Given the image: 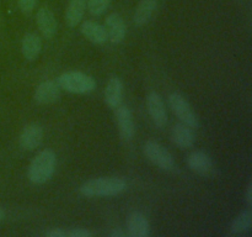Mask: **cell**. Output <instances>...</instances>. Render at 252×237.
I'll list each match as a JSON object with an SVG mask.
<instances>
[{"mask_svg": "<svg viewBox=\"0 0 252 237\" xmlns=\"http://www.w3.org/2000/svg\"><path fill=\"white\" fill-rule=\"evenodd\" d=\"M61 94L62 89L57 80L49 79V80H44L37 85V88L34 89L33 99L39 105H48V104H53L59 100Z\"/></svg>", "mask_w": 252, "mask_h": 237, "instance_id": "7", "label": "cell"}, {"mask_svg": "<svg viewBox=\"0 0 252 237\" xmlns=\"http://www.w3.org/2000/svg\"><path fill=\"white\" fill-rule=\"evenodd\" d=\"M38 0H17V6L24 15H30L36 9Z\"/></svg>", "mask_w": 252, "mask_h": 237, "instance_id": "22", "label": "cell"}, {"mask_svg": "<svg viewBox=\"0 0 252 237\" xmlns=\"http://www.w3.org/2000/svg\"><path fill=\"white\" fill-rule=\"evenodd\" d=\"M143 153L149 162L162 170H172L175 168V159L171 153L161 143L154 140H148L143 146Z\"/></svg>", "mask_w": 252, "mask_h": 237, "instance_id": "4", "label": "cell"}, {"mask_svg": "<svg viewBox=\"0 0 252 237\" xmlns=\"http://www.w3.org/2000/svg\"><path fill=\"white\" fill-rule=\"evenodd\" d=\"M4 219H5V211L0 207V221H2Z\"/></svg>", "mask_w": 252, "mask_h": 237, "instance_id": "27", "label": "cell"}, {"mask_svg": "<svg viewBox=\"0 0 252 237\" xmlns=\"http://www.w3.org/2000/svg\"><path fill=\"white\" fill-rule=\"evenodd\" d=\"M112 0H86V9L93 16H101L107 11Z\"/></svg>", "mask_w": 252, "mask_h": 237, "instance_id": "21", "label": "cell"}, {"mask_svg": "<svg viewBox=\"0 0 252 237\" xmlns=\"http://www.w3.org/2000/svg\"><path fill=\"white\" fill-rule=\"evenodd\" d=\"M43 127L39 123L32 122L25 126L20 133L19 142L24 150L33 151L41 146L43 141Z\"/></svg>", "mask_w": 252, "mask_h": 237, "instance_id": "9", "label": "cell"}, {"mask_svg": "<svg viewBox=\"0 0 252 237\" xmlns=\"http://www.w3.org/2000/svg\"><path fill=\"white\" fill-rule=\"evenodd\" d=\"M169 105L172 113L177 116L181 122L191 126L192 128H197L199 126V120L197 114L194 113L191 104L187 101L184 95L179 93H172L169 95Z\"/></svg>", "mask_w": 252, "mask_h": 237, "instance_id": "5", "label": "cell"}, {"mask_svg": "<svg viewBox=\"0 0 252 237\" xmlns=\"http://www.w3.org/2000/svg\"><path fill=\"white\" fill-rule=\"evenodd\" d=\"M246 202H248L249 206H251L252 204V185L249 184L248 190H246Z\"/></svg>", "mask_w": 252, "mask_h": 237, "instance_id": "26", "label": "cell"}, {"mask_svg": "<svg viewBox=\"0 0 252 237\" xmlns=\"http://www.w3.org/2000/svg\"><path fill=\"white\" fill-rule=\"evenodd\" d=\"M57 167V156L52 150H43L37 153L27 170V178L33 184H44L53 177Z\"/></svg>", "mask_w": 252, "mask_h": 237, "instance_id": "2", "label": "cell"}, {"mask_svg": "<svg viewBox=\"0 0 252 237\" xmlns=\"http://www.w3.org/2000/svg\"><path fill=\"white\" fill-rule=\"evenodd\" d=\"M157 9L158 0H140L133 15V22L135 26H144L148 24Z\"/></svg>", "mask_w": 252, "mask_h": 237, "instance_id": "18", "label": "cell"}, {"mask_svg": "<svg viewBox=\"0 0 252 237\" xmlns=\"http://www.w3.org/2000/svg\"><path fill=\"white\" fill-rule=\"evenodd\" d=\"M115 116L116 121H117L118 131H120V136L123 141H129L134 136L135 128L134 122H133V115L132 111L129 110L127 105H122L115 109Z\"/></svg>", "mask_w": 252, "mask_h": 237, "instance_id": "11", "label": "cell"}, {"mask_svg": "<svg viewBox=\"0 0 252 237\" xmlns=\"http://www.w3.org/2000/svg\"><path fill=\"white\" fill-rule=\"evenodd\" d=\"M80 31L86 40L95 44H103L108 41L105 26L94 20L84 21L80 26Z\"/></svg>", "mask_w": 252, "mask_h": 237, "instance_id": "15", "label": "cell"}, {"mask_svg": "<svg viewBox=\"0 0 252 237\" xmlns=\"http://www.w3.org/2000/svg\"><path fill=\"white\" fill-rule=\"evenodd\" d=\"M194 128L186 125L184 122H179L174 125L171 130V141L175 146H177L181 150H187L194 145L196 141V133Z\"/></svg>", "mask_w": 252, "mask_h": 237, "instance_id": "12", "label": "cell"}, {"mask_svg": "<svg viewBox=\"0 0 252 237\" xmlns=\"http://www.w3.org/2000/svg\"><path fill=\"white\" fill-rule=\"evenodd\" d=\"M93 234L89 230L83 229V227H76V229L70 230L66 232V237H91Z\"/></svg>", "mask_w": 252, "mask_h": 237, "instance_id": "23", "label": "cell"}, {"mask_svg": "<svg viewBox=\"0 0 252 237\" xmlns=\"http://www.w3.org/2000/svg\"><path fill=\"white\" fill-rule=\"evenodd\" d=\"M147 109L153 122L158 127H165L167 125V111L161 95L157 91H152L147 96Z\"/></svg>", "mask_w": 252, "mask_h": 237, "instance_id": "6", "label": "cell"}, {"mask_svg": "<svg viewBox=\"0 0 252 237\" xmlns=\"http://www.w3.org/2000/svg\"><path fill=\"white\" fill-rule=\"evenodd\" d=\"M127 236L149 237L150 224L147 216L142 212H132L127 219Z\"/></svg>", "mask_w": 252, "mask_h": 237, "instance_id": "14", "label": "cell"}, {"mask_svg": "<svg viewBox=\"0 0 252 237\" xmlns=\"http://www.w3.org/2000/svg\"><path fill=\"white\" fill-rule=\"evenodd\" d=\"M127 189V182L121 177H100L86 180L79 192L86 198H107L122 194Z\"/></svg>", "mask_w": 252, "mask_h": 237, "instance_id": "1", "label": "cell"}, {"mask_svg": "<svg viewBox=\"0 0 252 237\" xmlns=\"http://www.w3.org/2000/svg\"><path fill=\"white\" fill-rule=\"evenodd\" d=\"M86 10V0H69L65 10V22L69 27H75L83 20Z\"/></svg>", "mask_w": 252, "mask_h": 237, "instance_id": "19", "label": "cell"}, {"mask_svg": "<svg viewBox=\"0 0 252 237\" xmlns=\"http://www.w3.org/2000/svg\"><path fill=\"white\" fill-rule=\"evenodd\" d=\"M57 83L62 90L73 94H88L96 89V81L89 74L79 71H68L58 77Z\"/></svg>", "mask_w": 252, "mask_h": 237, "instance_id": "3", "label": "cell"}, {"mask_svg": "<svg viewBox=\"0 0 252 237\" xmlns=\"http://www.w3.org/2000/svg\"><path fill=\"white\" fill-rule=\"evenodd\" d=\"M42 51L41 37L33 32H29L24 36L21 42L22 56L27 61H36Z\"/></svg>", "mask_w": 252, "mask_h": 237, "instance_id": "16", "label": "cell"}, {"mask_svg": "<svg viewBox=\"0 0 252 237\" xmlns=\"http://www.w3.org/2000/svg\"><path fill=\"white\" fill-rule=\"evenodd\" d=\"M187 164H189V169L202 177H213L214 172H216L213 160L203 151H193L192 153H189V158H187Z\"/></svg>", "mask_w": 252, "mask_h": 237, "instance_id": "8", "label": "cell"}, {"mask_svg": "<svg viewBox=\"0 0 252 237\" xmlns=\"http://www.w3.org/2000/svg\"><path fill=\"white\" fill-rule=\"evenodd\" d=\"M0 20H1V12H0Z\"/></svg>", "mask_w": 252, "mask_h": 237, "instance_id": "28", "label": "cell"}, {"mask_svg": "<svg viewBox=\"0 0 252 237\" xmlns=\"http://www.w3.org/2000/svg\"><path fill=\"white\" fill-rule=\"evenodd\" d=\"M36 24L41 34L46 39H52L58 29V22L52 10L47 6L39 7L36 14Z\"/></svg>", "mask_w": 252, "mask_h": 237, "instance_id": "13", "label": "cell"}, {"mask_svg": "<svg viewBox=\"0 0 252 237\" xmlns=\"http://www.w3.org/2000/svg\"><path fill=\"white\" fill-rule=\"evenodd\" d=\"M47 237H66V231L62 229H52L46 232Z\"/></svg>", "mask_w": 252, "mask_h": 237, "instance_id": "24", "label": "cell"}, {"mask_svg": "<svg viewBox=\"0 0 252 237\" xmlns=\"http://www.w3.org/2000/svg\"><path fill=\"white\" fill-rule=\"evenodd\" d=\"M123 98V83L118 77H112L107 81L105 88V103L108 108L115 110L117 106L122 104Z\"/></svg>", "mask_w": 252, "mask_h": 237, "instance_id": "17", "label": "cell"}, {"mask_svg": "<svg viewBox=\"0 0 252 237\" xmlns=\"http://www.w3.org/2000/svg\"><path fill=\"white\" fill-rule=\"evenodd\" d=\"M103 26H105L106 32H107L108 41L115 44L121 43L125 40L126 35H127V25H126L123 17L117 12H112V14L107 15Z\"/></svg>", "mask_w": 252, "mask_h": 237, "instance_id": "10", "label": "cell"}, {"mask_svg": "<svg viewBox=\"0 0 252 237\" xmlns=\"http://www.w3.org/2000/svg\"><path fill=\"white\" fill-rule=\"evenodd\" d=\"M252 222V215L250 211H243L241 214H239L238 216L234 219V221L231 222L230 230L233 234L240 235L244 232L248 231L251 227Z\"/></svg>", "mask_w": 252, "mask_h": 237, "instance_id": "20", "label": "cell"}, {"mask_svg": "<svg viewBox=\"0 0 252 237\" xmlns=\"http://www.w3.org/2000/svg\"><path fill=\"white\" fill-rule=\"evenodd\" d=\"M111 237H126L127 236V232H125V230H122L121 227H117V229L113 230L110 234Z\"/></svg>", "mask_w": 252, "mask_h": 237, "instance_id": "25", "label": "cell"}]
</instances>
